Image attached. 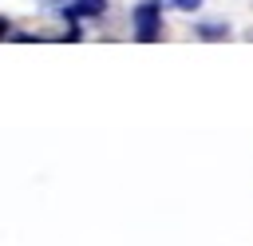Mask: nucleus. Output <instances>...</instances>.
I'll return each mask as SVG.
<instances>
[{
  "mask_svg": "<svg viewBox=\"0 0 253 246\" xmlns=\"http://www.w3.org/2000/svg\"><path fill=\"white\" fill-rule=\"evenodd\" d=\"M158 28H162V8H158L154 0L138 4V8H134V40L150 44V40H158Z\"/></svg>",
  "mask_w": 253,
  "mask_h": 246,
  "instance_id": "nucleus-1",
  "label": "nucleus"
},
{
  "mask_svg": "<svg viewBox=\"0 0 253 246\" xmlns=\"http://www.w3.org/2000/svg\"><path fill=\"white\" fill-rule=\"evenodd\" d=\"M107 0H71L67 4V20H87V16H103Z\"/></svg>",
  "mask_w": 253,
  "mask_h": 246,
  "instance_id": "nucleus-2",
  "label": "nucleus"
},
{
  "mask_svg": "<svg viewBox=\"0 0 253 246\" xmlns=\"http://www.w3.org/2000/svg\"><path fill=\"white\" fill-rule=\"evenodd\" d=\"M174 4H178V8H182V12H194V8H198V4H202V0H174Z\"/></svg>",
  "mask_w": 253,
  "mask_h": 246,
  "instance_id": "nucleus-3",
  "label": "nucleus"
},
{
  "mask_svg": "<svg viewBox=\"0 0 253 246\" xmlns=\"http://www.w3.org/2000/svg\"><path fill=\"white\" fill-rule=\"evenodd\" d=\"M4 32H8V20H4V16H0V36H4Z\"/></svg>",
  "mask_w": 253,
  "mask_h": 246,
  "instance_id": "nucleus-4",
  "label": "nucleus"
}]
</instances>
